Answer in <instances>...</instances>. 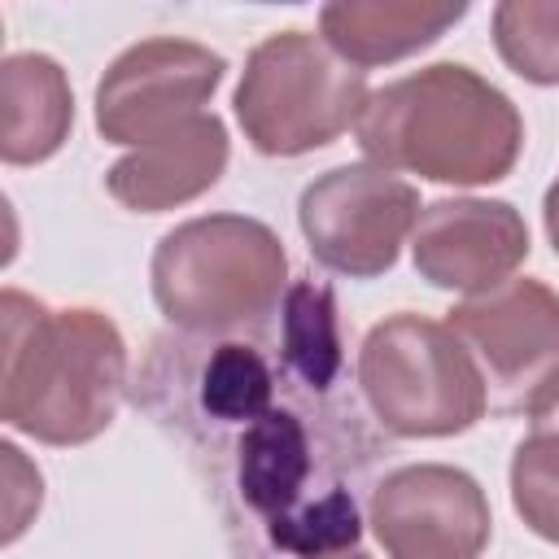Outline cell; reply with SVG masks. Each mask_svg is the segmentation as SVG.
<instances>
[{
  "instance_id": "obj_17",
  "label": "cell",
  "mask_w": 559,
  "mask_h": 559,
  "mask_svg": "<svg viewBox=\"0 0 559 559\" xmlns=\"http://www.w3.org/2000/svg\"><path fill=\"white\" fill-rule=\"evenodd\" d=\"M493 35L515 74L528 83H559V4H498Z\"/></svg>"
},
{
  "instance_id": "obj_9",
  "label": "cell",
  "mask_w": 559,
  "mask_h": 559,
  "mask_svg": "<svg viewBox=\"0 0 559 559\" xmlns=\"http://www.w3.org/2000/svg\"><path fill=\"white\" fill-rule=\"evenodd\" d=\"M367 515L389 559H476L493 533L480 485L445 463L389 472L376 485Z\"/></svg>"
},
{
  "instance_id": "obj_19",
  "label": "cell",
  "mask_w": 559,
  "mask_h": 559,
  "mask_svg": "<svg viewBox=\"0 0 559 559\" xmlns=\"http://www.w3.org/2000/svg\"><path fill=\"white\" fill-rule=\"evenodd\" d=\"M332 559H367L362 550H349V555H332Z\"/></svg>"
},
{
  "instance_id": "obj_1",
  "label": "cell",
  "mask_w": 559,
  "mask_h": 559,
  "mask_svg": "<svg viewBox=\"0 0 559 559\" xmlns=\"http://www.w3.org/2000/svg\"><path fill=\"white\" fill-rule=\"evenodd\" d=\"M131 397L197 467L236 559L358 550L362 493L384 445L349 384L314 389L288 367L275 319L162 332Z\"/></svg>"
},
{
  "instance_id": "obj_7",
  "label": "cell",
  "mask_w": 559,
  "mask_h": 559,
  "mask_svg": "<svg viewBox=\"0 0 559 559\" xmlns=\"http://www.w3.org/2000/svg\"><path fill=\"white\" fill-rule=\"evenodd\" d=\"M310 253L349 280H376L397 262L406 231L419 223V192L376 162L319 175L297 205Z\"/></svg>"
},
{
  "instance_id": "obj_5",
  "label": "cell",
  "mask_w": 559,
  "mask_h": 559,
  "mask_svg": "<svg viewBox=\"0 0 559 559\" xmlns=\"http://www.w3.org/2000/svg\"><path fill=\"white\" fill-rule=\"evenodd\" d=\"M358 389L376 424L393 437H450L489 411V389L472 349L450 323L411 310L367 332Z\"/></svg>"
},
{
  "instance_id": "obj_13",
  "label": "cell",
  "mask_w": 559,
  "mask_h": 559,
  "mask_svg": "<svg viewBox=\"0 0 559 559\" xmlns=\"http://www.w3.org/2000/svg\"><path fill=\"white\" fill-rule=\"evenodd\" d=\"M74 100L61 66L44 52H17L0 66V153L9 166L44 162L61 148Z\"/></svg>"
},
{
  "instance_id": "obj_10",
  "label": "cell",
  "mask_w": 559,
  "mask_h": 559,
  "mask_svg": "<svg viewBox=\"0 0 559 559\" xmlns=\"http://www.w3.org/2000/svg\"><path fill=\"white\" fill-rule=\"evenodd\" d=\"M223 57L188 39H144L127 48L96 87V127L109 144H148L201 114L223 79Z\"/></svg>"
},
{
  "instance_id": "obj_2",
  "label": "cell",
  "mask_w": 559,
  "mask_h": 559,
  "mask_svg": "<svg viewBox=\"0 0 559 559\" xmlns=\"http://www.w3.org/2000/svg\"><path fill=\"white\" fill-rule=\"evenodd\" d=\"M0 314L4 424L48 445H83L105 432L127 384L118 328L100 310H48L17 288H4Z\"/></svg>"
},
{
  "instance_id": "obj_16",
  "label": "cell",
  "mask_w": 559,
  "mask_h": 559,
  "mask_svg": "<svg viewBox=\"0 0 559 559\" xmlns=\"http://www.w3.org/2000/svg\"><path fill=\"white\" fill-rule=\"evenodd\" d=\"M528 437L511 459V502L524 524L559 546V371L528 397Z\"/></svg>"
},
{
  "instance_id": "obj_12",
  "label": "cell",
  "mask_w": 559,
  "mask_h": 559,
  "mask_svg": "<svg viewBox=\"0 0 559 559\" xmlns=\"http://www.w3.org/2000/svg\"><path fill=\"white\" fill-rule=\"evenodd\" d=\"M223 166H227V131L214 114H197L170 127L166 135L140 144L135 153H127L118 166H109L105 188L114 201L157 214L214 188Z\"/></svg>"
},
{
  "instance_id": "obj_6",
  "label": "cell",
  "mask_w": 559,
  "mask_h": 559,
  "mask_svg": "<svg viewBox=\"0 0 559 559\" xmlns=\"http://www.w3.org/2000/svg\"><path fill=\"white\" fill-rule=\"evenodd\" d=\"M367 70L306 31H280L253 48L236 87V118L258 153L297 157L332 144L367 109Z\"/></svg>"
},
{
  "instance_id": "obj_18",
  "label": "cell",
  "mask_w": 559,
  "mask_h": 559,
  "mask_svg": "<svg viewBox=\"0 0 559 559\" xmlns=\"http://www.w3.org/2000/svg\"><path fill=\"white\" fill-rule=\"evenodd\" d=\"M546 231H550V245H555V253H559V179L550 183V192H546Z\"/></svg>"
},
{
  "instance_id": "obj_3",
  "label": "cell",
  "mask_w": 559,
  "mask_h": 559,
  "mask_svg": "<svg viewBox=\"0 0 559 559\" xmlns=\"http://www.w3.org/2000/svg\"><path fill=\"white\" fill-rule=\"evenodd\" d=\"M515 105L467 66H428L376 92L358 118L362 153L437 183H493L520 157Z\"/></svg>"
},
{
  "instance_id": "obj_4",
  "label": "cell",
  "mask_w": 559,
  "mask_h": 559,
  "mask_svg": "<svg viewBox=\"0 0 559 559\" xmlns=\"http://www.w3.org/2000/svg\"><path fill=\"white\" fill-rule=\"evenodd\" d=\"M284 249L245 214L192 218L153 253V297L175 332H240L275 319L284 301Z\"/></svg>"
},
{
  "instance_id": "obj_11",
  "label": "cell",
  "mask_w": 559,
  "mask_h": 559,
  "mask_svg": "<svg viewBox=\"0 0 559 559\" xmlns=\"http://www.w3.org/2000/svg\"><path fill=\"white\" fill-rule=\"evenodd\" d=\"M415 271L432 288L489 293L528 258V227L507 201H437L415 223Z\"/></svg>"
},
{
  "instance_id": "obj_15",
  "label": "cell",
  "mask_w": 559,
  "mask_h": 559,
  "mask_svg": "<svg viewBox=\"0 0 559 559\" xmlns=\"http://www.w3.org/2000/svg\"><path fill=\"white\" fill-rule=\"evenodd\" d=\"M275 336L288 358V367L314 384V389H345V341H341V319H336V293L306 275L288 284L280 314H275Z\"/></svg>"
},
{
  "instance_id": "obj_8",
  "label": "cell",
  "mask_w": 559,
  "mask_h": 559,
  "mask_svg": "<svg viewBox=\"0 0 559 559\" xmlns=\"http://www.w3.org/2000/svg\"><path fill=\"white\" fill-rule=\"evenodd\" d=\"M450 332L472 349L489 411H520L559 371V297L537 280H507L450 310Z\"/></svg>"
},
{
  "instance_id": "obj_14",
  "label": "cell",
  "mask_w": 559,
  "mask_h": 559,
  "mask_svg": "<svg viewBox=\"0 0 559 559\" xmlns=\"http://www.w3.org/2000/svg\"><path fill=\"white\" fill-rule=\"evenodd\" d=\"M467 9L463 4H328L319 13L328 48L336 57H345L349 66H380V61H397L424 44H432L445 26H454Z\"/></svg>"
}]
</instances>
